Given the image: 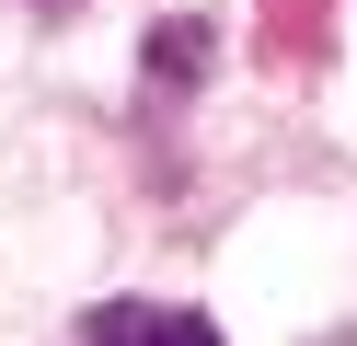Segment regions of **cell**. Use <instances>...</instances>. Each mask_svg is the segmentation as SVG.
Segmentation results:
<instances>
[{"mask_svg": "<svg viewBox=\"0 0 357 346\" xmlns=\"http://www.w3.org/2000/svg\"><path fill=\"white\" fill-rule=\"evenodd\" d=\"M81 335H173V346H196V335H208V312H162V300H104V312H81Z\"/></svg>", "mask_w": 357, "mask_h": 346, "instance_id": "1", "label": "cell"}, {"mask_svg": "<svg viewBox=\"0 0 357 346\" xmlns=\"http://www.w3.org/2000/svg\"><path fill=\"white\" fill-rule=\"evenodd\" d=\"M208 58H219V35H208V23H162V35H150V81H196Z\"/></svg>", "mask_w": 357, "mask_h": 346, "instance_id": "2", "label": "cell"}]
</instances>
